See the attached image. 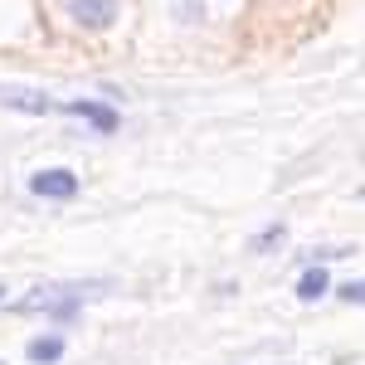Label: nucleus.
I'll use <instances>...</instances> for the list:
<instances>
[{
	"mask_svg": "<svg viewBox=\"0 0 365 365\" xmlns=\"http://www.w3.org/2000/svg\"><path fill=\"white\" fill-rule=\"evenodd\" d=\"M0 297H5V287H0Z\"/></svg>",
	"mask_w": 365,
	"mask_h": 365,
	"instance_id": "obj_9",
	"label": "nucleus"
},
{
	"mask_svg": "<svg viewBox=\"0 0 365 365\" xmlns=\"http://www.w3.org/2000/svg\"><path fill=\"white\" fill-rule=\"evenodd\" d=\"M54 113H63V117H83L88 127H98V132H117V122H122V117H117L108 103H54Z\"/></svg>",
	"mask_w": 365,
	"mask_h": 365,
	"instance_id": "obj_4",
	"label": "nucleus"
},
{
	"mask_svg": "<svg viewBox=\"0 0 365 365\" xmlns=\"http://www.w3.org/2000/svg\"><path fill=\"white\" fill-rule=\"evenodd\" d=\"M331 292V273L327 268H307L302 278H297V297L302 302H317V297H327Z\"/></svg>",
	"mask_w": 365,
	"mask_h": 365,
	"instance_id": "obj_7",
	"label": "nucleus"
},
{
	"mask_svg": "<svg viewBox=\"0 0 365 365\" xmlns=\"http://www.w3.org/2000/svg\"><path fill=\"white\" fill-rule=\"evenodd\" d=\"M98 292H108V282H39L15 302V312H54L68 322V317H78V302Z\"/></svg>",
	"mask_w": 365,
	"mask_h": 365,
	"instance_id": "obj_1",
	"label": "nucleus"
},
{
	"mask_svg": "<svg viewBox=\"0 0 365 365\" xmlns=\"http://www.w3.org/2000/svg\"><path fill=\"white\" fill-rule=\"evenodd\" d=\"M0 103L15 108V113H54V98L34 93V88H0Z\"/></svg>",
	"mask_w": 365,
	"mask_h": 365,
	"instance_id": "obj_5",
	"label": "nucleus"
},
{
	"mask_svg": "<svg viewBox=\"0 0 365 365\" xmlns=\"http://www.w3.org/2000/svg\"><path fill=\"white\" fill-rule=\"evenodd\" d=\"M63 10L83 29H108L117 20V0H63Z\"/></svg>",
	"mask_w": 365,
	"mask_h": 365,
	"instance_id": "obj_3",
	"label": "nucleus"
},
{
	"mask_svg": "<svg viewBox=\"0 0 365 365\" xmlns=\"http://www.w3.org/2000/svg\"><path fill=\"white\" fill-rule=\"evenodd\" d=\"M25 356H29L34 365H54L58 356H63V336H58V331H49V336H34V341L25 346Z\"/></svg>",
	"mask_w": 365,
	"mask_h": 365,
	"instance_id": "obj_6",
	"label": "nucleus"
},
{
	"mask_svg": "<svg viewBox=\"0 0 365 365\" xmlns=\"http://www.w3.org/2000/svg\"><path fill=\"white\" fill-rule=\"evenodd\" d=\"M282 239H287V225H268L263 234H258V239H253V253H273Z\"/></svg>",
	"mask_w": 365,
	"mask_h": 365,
	"instance_id": "obj_8",
	"label": "nucleus"
},
{
	"mask_svg": "<svg viewBox=\"0 0 365 365\" xmlns=\"http://www.w3.org/2000/svg\"><path fill=\"white\" fill-rule=\"evenodd\" d=\"M29 190L39 200H73L78 195V175L73 170H34L29 175Z\"/></svg>",
	"mask_w": 365,
	"mask_h": 365,
	"instance_id": "obj_2",
	"label": "nucleus"
}]
</instances>
